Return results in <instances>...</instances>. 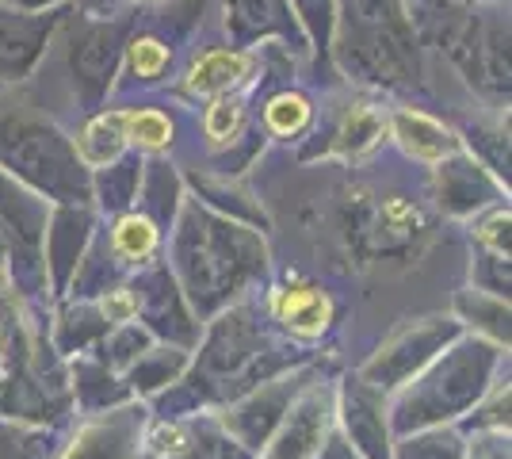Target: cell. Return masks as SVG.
<instances>
[{"instance_id":"obj_1","label":"cell","mask_w":512,"mask_h":459,"mask_svg":"<svg viewBox=\"0 0 512 459\" xmlns=\"http://www.w3.org/2000/svg\"><path fill=\"white\" fill-rule=\"evenodd\" d=\"M272 310L279 314V322L302 333V337H318L321 329L329 326L333 318V306L329 299L314 291V287H291V291H276L272 295Z\"/></svg>"},{"instance_id":"obj_2","label":"cell","mask_w":512,"mask_h":459,"mask_svg":"<svg viewBox=\"0 0 512 459\" xmlns=\"http://www.w3.org/2000/svg\"><path fill=\"white\" fill-rule=\"evenodd\" d=\"M249 58L245 54H230V50H214L203 54L188 73V92L195 96H207V92H222V88L237 85L245 73H249Z\"/></svg>"},{"instance_id":"obj_3","label":"cell","mask_w":512,"mask_h":459,"mask_svg":"<svg viewBox=\"0 0 512 459\" xmlns=\"http://www.w3.org/2000/svg\"><path fill=\"white\" fill-rule=\"evenodd\" d=\"M394 127H398V134H402V142H406L409 153H417V157H444L448 153V131H440L436 123H428L425 115H409V111H402L398 119H394Z\"/></svg>"},{"instance_id":"obj_4","label":"cell","mask_w":512,"mask_h":459,"mask_svg":"<svg viewBox=\"0 0 512 459\" xmlns=\"http://www.w3.org/2000/svg\"><path fill=\"white\" fill-rule=\"evenodd\" d=\"M153 245H157V230H153L150 219H142V215H127V219L115 226V249L130 257V261H138V257H146Z\"/></svg>"},{"instance_id":"obj_5","label":"cell","mask_w":512,"mask_h":459,"mask_svg":"<svg viewBox=\"0 0 512 459\" xmlns=\"http://www.w3.org/2000/svg\"><path fill=\"white\" fill-rule=\"evenodd\" d=\"M123 134L142 146H165L172 131L161 111H123Z\"/></svg>"},{"instance_id":"obj_6","label":"cell","mask_w":512,"mask_h":459,"mask_svg":"<svg viewBox=\"0 0 512 459\" xmlns=\"http://www.w3.org/2000/svg\"><path fill=\"white\" fill-rule=\"evenodd\" d=\"M306 119H310V104H306L302 96H276V100L268 104V127L276 134L302 131Z\"/></svg>"},{"instance_id":"obj_7","label":"cell","mask_w":512,"mask_h":459,"mask_svg":"<svg viewBox=\"0 0 512 459\" xmlns=\"http://www.w3.org/2000/svg\"><path fill=\"white\" fill-rule=\"evenodd\" d=\"M130 66L138 69V77H157L161 69L169 66V50L157 39H138L130 46Z\"/></svg>"},{"instance_id":"obj_8","label":"cell","mask_w":512,"mask_h":459,"mask_svg":"<svg viewBox=\"0 0 512 459\" xmlns=\"http://www.w3.org/2000/svg\"><path fill=\"white\" fill-rule=\"evenodd\" d=\"M237 123H241V104L237 100H218L211 115H207V134L214 142H222V138H230L237 131Z\"/></svg>"},{"instance_id":"obj_9","label":"cell","mask_w":512,"mask_h":459,"mask_svg":"<svg viewBox=\"0 0 512 459\" xmlns=\"http://www.w3.org/2000/svg\"><path fill=\"white\" fill-rule=\"evenodd\" d=\"M100 306H104L107 318H115V322H127L130 314H134V299H130L127 291H115V295H107Z\"/></svg>"},{"instance_id":"obj_10","label":"cell","mask_w":512,"mask_h":459,"mask_svg":"<svg viewBox=\"0 0 512 459\" xmlns=\"http://www.w3.org/2000/svg\"><path fill=\"white\" fill-rule=\"evenodd\" d=\"M157 448L161 452H180V429H161L157 433Z\"/></svg>"}]
</instances>
